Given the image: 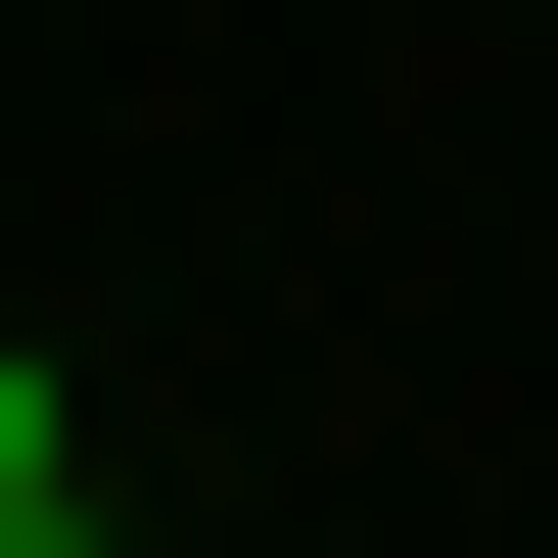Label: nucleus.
Masks as SVG:
<instances>
[{"mask_svg":"<svg viewBox=\"0 0 558 558\" xmlns=\"http://www.w3.org/2000/svg\"><path fill=\"white\" fill-rule=\"evenodd\" d=\"M0 558H140V512H94V465H47V512H0Z\"/></svg>","mask_w":558,"mask_h":558,"instance_id":"2","label":"nucleus"},{"mask_svg":"<svg viewBox=\"0 0 558 558\" xmlns=\"http://www.w3.org/2000/svg\"><path fill=\"white\" fill-rule=\"evenodd\" d=\"M47 465H94V418H47V373H0V512H47Z\"/></svg>","mask_w":558,"mask_h":558,"instance_id":"1","label":"nucleus"}]
</instances>
